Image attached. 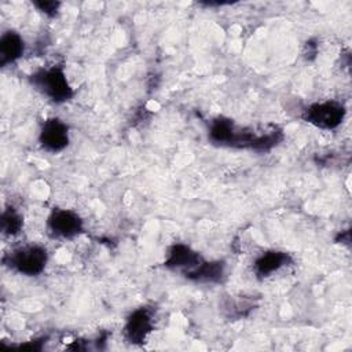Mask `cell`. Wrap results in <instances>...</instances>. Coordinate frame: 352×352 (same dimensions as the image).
<instances>
[{
  "mask_svg": "<svg viewBox=\"0 0 352 352\" xmlns=\"http://www.w3.org/2000/svg\"><path fill=\"white\" fill-rule=\"evenodd\" d=\"M30 84L45 98L55 103H63L73 96L65 70L62 66L43 67L30 76Z\"/></svg>",
  "mask_w": 352,
  "mask_h": 352,
  "instance_id": "obj_1",
  "label": "cell"
},
{
  "mask_svg": "<svg viewBox=\"0 0 352 352\" xmlns=\"http://www.w3.org/2000/svg\"><path fill=\"white\" fill-rule=\"evenodd\" d=\"M3 261L8 268L18 274L36 276L44 271L48 263V253L44 246L29 243L10 250L3 257Z\"/></svg>",
  "mask_w": 352,
  "mask_h": 352,
  "instance_id": "obj_2",
  "label": "cell"
},
{
  "mask_svg": "<svg viewBox=\"0 0 352 352\" xmlns=\"http://www.w3.org/2000/svg\"><path fill=\"white\" fill-rule=\"evenodd\" d=\"M345 107L338 100H323L315 102L302 110L301 118L319 128V129H336L341 125L345 118Z\"/></svg>",
  "mask_w": 352,
  "mask_h": 352,
  "instance_id": "obj_3",
  "label": "cell"
},
{
  "mask_svg": "<svg viewBox=\"0 0 352 352\" xmlns=\"http://www.w3.org/2000/svg\"><path fill=\"white\" fill-rule=\"evenodd\" d=\"M47 228L52 238L72 239L82 231V220L70 209H54L47 219Z\"/></svg>",
  "mask_w": 352,
  "mask_h": 352,
  "instance_id": "obj_4",
  "label": "cell"
},
{
  "mask_svg": "<svg viewBox=\"0 0 352 352\" xmlns=\"http://www.w3.org/2000/svg\"><path fill=\"white\" fill-rule=\"evenodd\" d=\"M38 143L47 153H60L69 144V126L59 118H48L41 125Z\"/></svg>",
  "mask_w": 352,
  "mask_h": 352,
  "instance_id": "obj_5",
  "label": "cell"
},
{
  "mask_svg": "<svg viewBox=\"0 0 352 352\" xmlns=\"http://www.w3.org/2000/svg\"><path fill=\"white\" fill-rule=\"evenodd\" d=\"M154 329V318L150 309L138 308L126 319L124 337L131 344H142Z\"/></svg>",
  "mask_w": 352,
  "mask_h": 352,
  "instance_id": "obj_6",
  "label": "cell"
},
{
  "mask_svg": "<svg viewBox=\"0 0 352 352\" xmlns=\"http://www.w3.org/2000/svg\"><path fill=\"white\" fill-rule=\"evenodd\" d=\"M204 260L205 258L190 246L184 243H176L168 250L164 264L170 270L180 271L186 276L187 274L194 271Z\"/></svg>",
  "mask_w": 352,
  "mask_h": 352,
  "instance_id": "obj_7",
  "label": "cell"
},
{
  "mask_svg": "<svg viewBox=\"0 0 352 352\" xmlns=\"http://www.w3.org/2000/svg\"><path fill=\"white\" fill-rule=\"evenodd\" d=\"M292 263V257L286 252L280 250H268L261 253L253 263V272L257 278L264 279L275 272L280 271L283 267H287Z\"/></svg>",
  "mask_w": 352,
  "mask_h": 352,
  "instance_id": "obj_8",
  "label": "cell"
},
{
  "mask_svg": "<svg viewBox=\"0 0 352 352\" xmlns=\"http://www.w3.org/2000/svg\"><path fill=\"white\" fill-rule=\"evenodd\" d=\"M25 51V43L19 33L7 30L0 37V66L6 67L16 62Z\"/></svg>",
  "mask_w": 352,
  "mask_h": 352,
  "instance_id": "obj_9",
  "label": "cell"
},
{
  "mask_svg": "<svg viewBox=\"0 0 352 352\" xmlns=\"http://www.w3.org/2000/svg\"><path fill=\"white\" fill-rule=\"evenodd\" d=\"M224 272H226L224 261L204 260L194 271L187 274L186 278L199 283H219L224 278Z\"/></svg>",
  "mask_w": 352,
  "mask_h": 352,
  "instance_id": "obj_10",
  "label": "cell"
},
{
  "mask_svg": "<svg viewBox=\"0 0 352 352\" xmlns=\"http://www.w3.org/2000/svg\"><path fill=\"white\" fill-rule=\"evenodd\" d=\"M1 231L4 235L8 236H14L16 234H19V231L23 227V220L21 213L14 209L12 206H8L3 210L1 213Z\"/></svg>",
  "mask_w": 352,
  "mask_h": 352,
  "instance_id": "obj_11",
  "label": "cell"
},
{
  "mask_svg": "<svg viewBox=\"0 0 352 352\" xmlns=\"http://www.w3.org/2000/svg\"><path fill=\"white\" fill-rule=\"evenodd\" d=\"M33 6L36 8H38V11H41L43 14L48 15V16H55L59 7H60V3L59 1H34Z\"/></svg>",
  "mask_w": 352,
  "mask_h": 352,
  "instance_id": "obj_12",
  "label": "cell"
}]
</instances>
